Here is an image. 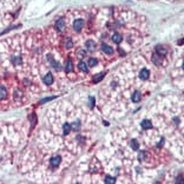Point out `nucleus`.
Instances as JSON below:
<instances>
[{"mask_svg":"<svg viewBox=\"0 0 184 184\" xmlns=\"http://www.w3.org/2000/svg\"><path fill=\"white\" fill-rule=\"evenodd\" d=\"M60 162H61L60 156H53V157L50 159V164H51V166H53V168H57V166L60 164Z\"/></svg>","mask_w":184,"mask_h":184,"instance_id":"nucleus-4","label":"nucleus"},{"mask_svg":"<svg viewBox=\"0 0 184 184\" xmlns=\"http://www.w3.org/2000/svg\"><path fill=\"white\" fill-rule=\"evenodd\" d=\"M65 71L66 73H70V72L73 71V63H72L71 58L66 59V64H65Z\"/></svg>","mask_w":184,"mask_h":184,"instance_id":"nucleus-5","label":"nucleus"},{"mask_svg":"<svg viewBox=\"0 0 184 184\" xmlns=\"http://www.w3.org/2000/svg\"><path fill=\"white\" fill-rule=\"evenodd\" d=\"M85 46L87 47V50H90V51H93L94 47H96V43H94L93 40H87V41L85 43Z\"/></svg>","mask_w":184,"mask_h":184,"instance_id":"nucleus-11","label":"nucleus"},{"mask_svg":"<svg viewBox=\"0 0 184 184\" xmlns=\"http://www.w3.org/2000/svg\"><path fill=\"white\" fill-rule=\"evenodd\" d=\"M140 125H142V128L144 130H149V129H151L152 128V124H151V122H150V120H148V119H145V120H143L142 122V124H140Z\"/></svg>","mask_w":184,"mask_h":184,"instance_id":"nucleus-10","label":"nucleus"},{"mask_svg":"<svg viewBox=\"0 0 184 184\" xmlns=\"http://www.w3.org/2000/svg\"><path fill=\"white\" fill-rule=\"evenodd\" d=\"M112 40H113V43H116V44H119V43L123 40V38H122V36H120L119 33H115V34L112 36Z\"/></svg>","mask_w":184,"mask_h":184,"instance_id":"nucleus-13","label":"nucleus"},{"mask_svg":"<svg viewBox=\"0 0 184 184\" xmlns=\"http://www.w3.org/2000/svg\"><path fill=\"white\" fill-rule=\"evenodd\" d=\"M78 67H79V70H81V71L87 72V64H85L84 61H79V64H78Z\"/></svg>","mask_w":184,"mask_h":184,"instance_id":"nucleus-16","label":"nucleus"},{"mask_svg":"<svg viewBox=\"0 0 184 184\" xmlns=\"http://www.w3.org/2000/svg\"><path fill=\"white\" fill-rule=\"evenodd\" d=\"M97 59H94V58H90L89 59V66H96V65H97Z\"/></svg>","mask_w":184,"mask_h":184,"instance_id":"nucleus-21","label":"nucleus"},{"mask_svg":"<svg viewBox=\"0 0 184 184\" xmlns=\"http://www.w3.org/2000/svg\"><path fill=\"white\" fill-rule=\"evenodd\" d=\"M115 182H116V179L112 178V177H110V176H106V177H105V183L112 184V183H115Z\"/></svg>","mask_w":184,"mask_h":184,"instance_id":"nucleus-22","label":"nucleus"},{"mask_svg":"<svg viewBox=\"0 0 184 184\" xmlns=\"http://www.w3.org/2000/svg\"><path fill=\"white\" fill-rule=\"evenodd\" d=\"M50 61H51V65L55 68V70H57V71H59V70H60V65H59V63L54 61L53 59H51V58H50Z\"/></svg>","mask_w":184,"mask_h":184,"instance_id":"nucleus-19","label":"nucleus"},{"mask_svg":"<svg viewBox=\"0 0 184 184\" xmlns=\"http://www.w3.org/2000/svg\"><path fill=\"white\" fill-rule=\"evenodd\" d=\"M43 81H44L46 85H51L52 83H53V76H52L51 73L45 74V76H44V78H43Z\"/></svg>","mask_w":184,"mask_h":184,"instance_id":"nucleus-6","label":"nucleus"},{"mask_svg":"<svg viewBox=\"0 0 184 184\" xmlns=\"http://www.w3.org/2000/svg\"><path fill=\"white\" fill-rule=\"evenodd\" d=\"M11 61H12L14 65H19L20 63H21V58H20V57H12Z\"/></svg>","mask_w":184,"mask_h":184,"instance_id":"nucleus-18","label":"nucleus"},{"mask_svg":"<svg viewBox=\"0 0 184 184\" xmlns=\"http://www.w3.org/2000/svg\"><path fill=\"white\" fill-rule=\"evenodd\" d=\"M132 102L133 103H138L139 100L142 99V94L139 93L138 91H135V92H133V94H132Z\"/></svg>","mask_w":184,"mask_h":184,"instance_id":"nucleus-8","label":"nucleus"},{"mask_svg":"<svg viewBox=\"0 0 184 184\" xmlns=\"http://www.w3.org/2000/svg\"><path fill=\"white\" fill-rule=\"evenodd\" d=\"M157 57H158L157 54H153V55H152V61H153L156 65H161V60H157Z\"/></svg>","mask_w":184,"mask_h":184,"instance_id":"nucleus-23","label":"nucleus"},{"mask_svg":"<svg viewBox=\"0 0 184 184\" xmlns=\"http://www.w3.org/2000/svg\"><path fill=\"white\" fill-rule=\"evenodd\" d=\"M144 157H145V156H144V152H140V153H139V159H140V161H143V159H144Z\"/></svg>","mask_w":184,"mask_h":184,"instance_id":"nucleus-26","label":"nucleus"},{"mask_svg":"<svg viewBox=\"0 0 184 184\" xmlns=\"http://www.w3.org/2000/svg\"><path fill=\"white\" fill-rule=\"evenodd\" d=\"M149 76H150V72H149L146 68H143L142 71H140V73H139V77H140V79H143V80L148 79Z\"/></svg>","mask_w":184,"mask_h":184,"instance_id":"nucleus-7","label":"nucleus"},{"mask_svg":"<svg viewBox=\"0 0 184 184\" xmlns=\"http://www.w3.org/2000/svg\"><path fill=\"white\" fill-rule=\"evenodd\" d=\"M7 97V91H6V89L4 86H1L0 87V100L1 99H5V98Z\"/></svg>","mask_w":184,"mask_h":184,"instance_id":"nucleus-15","label":"nucleus"},{"mask_svg":"<svg viewBox=\"0 0 184 184\" xmlns=\"http://www.w3.org/2000/svg\"><path fill=\"white\" fill-rule=\"evenodd\" d=\"M102 50H103L106 54H112L113 53V49L111 47V46L106 45V44H103V46H102Z\"/></svg>","mask_w":184,"mask_h":184,"instance_id":"nucleus-9","label":"nucleus"},{"mask_svg":"<svg viewBox=\"0 0 184 184\" xmlns=\"http://www.w3.org/2000/svg\"><path fill=\"white\" fill-rule=\"evenodd\" d=\"M83 27H84V20L83 19H77L73 23V30L76 32H79Z\"/></svg>","mask_w":184,"mask_h":184,"instance_id":"nucleus-1","label":"nucleus"},{"mask_svg":"<svg viewBox=\"0 0 184 184\" xmlns=\"http://www.w3.org/2000/svg\"><path fill=\"white\" fill-rule=\"evenodd\" d=\"M93 103H94V98L91 97V98H90V106H91V107L93 106Z\"/></svg>","mask_w":184,"mask_h":184,"instance_id":"nucleus-25","label":"nucleus"},{"mask_svg":"<svg viewBox=\"0 0 184 184\" xmlns=\"http://www.w3.org/2000/svg\"><path fill=\"white\" fill-rule=\"evenodd\" d=\"M156 51H157V53H158L161 57H163V55H165L168 53V51H166L163 46H157V47H156Z\"/></svg>","mask_w":184,"mask_h":184,"instance_id":"nucleus-12","label":"nucleus"},{"mask_svg":"<svg viewBox=\"0 0 184 184\" xmlns=\"http://www.w3.org/2000/svg\"><path fill=\"white\" fill-rule=\"evenodd\" d=\"M70 131H71V125H70L68 123H65L64 126H63V132H64V135H68Z\"/></svg>","mask_w":184,"mask_h":184,"instance_id":"nucleus-14","label":"nucleus"},{"mask_svg":"<svg viewBox=\"0 0 184 184\" xmlns=\"http://www.w3.org/2000/svg\"><path fill=\"white\" fill-rule=\"evenodd\" d=\"M79 128H80V123H79V122H74L73 123V129L74 130H79Z\"/></svg>","mask_w":184,"mask_h":184,"instance_id":"nucleus-24","label":"nucleus"},{"mask_svg":"<svg viewBox=\"0 0 184 184\" xmlns=\"http://www.w3.org/2000/svg\"><path fill=\"white\" fill-rule=\"evenodd\" d=\"M103 78H104V73H98L96 77H93V81L94 83H99Z\"/></svg>","mask_w":184,"mask_h":184,"instance_id":"nucleus-20","label":"nucleus"},{"mask_svg":"<svg viewBox=\"0 0 184 184\" xmlns=\"http://www.w3.org/2000/svg\"><path fill=\"white\" fill-rule=\"evenodd\" d=\"M163 142H164V138H162V139H161V142L158 143V146H162V145H163Z\"/></svg>","mask_w":184,"mask_h":184,"instance_id":"nucleus-27","label":"nucleus"},{"mask_svg":"<svg viewBox=\"0 0 184 184\" xmlns=\"http://www.w3.org/2000/svg\"><path fill=\"white\" fill-rule=\"evenodd\" d=\"M61 45H63V47H65V49H71V47H73V43H72L70 37H65V38L63 39V41H61Z\"/></svg>","mask_w":184,"mask_h":184,"instance_id":"nucleus-2","label":"nucleus"},{"mask_svg":"<svg viewBox=\"0 0 184 184\" xmlns=\"http://www.w3.org/2000/svg\"><path fill=\"white\" fill-rule=\"evenodd\" d=\"M131 148H132L135 151H137V150L139 149V144H138V142H137L136 139H132V140H131Z\"/></svg>","mask_w":184,"mask_h":184,"instance_id":"nucleus-17","label":"nucleus"},{"mask_svg":"<svg viewBox=\"0 0 184 184\" xmlns=\"http://www.w3.org/2000/svg\"><path fill=\"white\" fill-rule=\"evenodd\" d=\"M55 29L58 30V31H64L66 29V23H65V20L63 18L57 20V23H55Z\"/></svg>","mask_w":184,"mask_h":184,"instance_id":"nucleus-3","label":"nucleus"}]
</instances>
